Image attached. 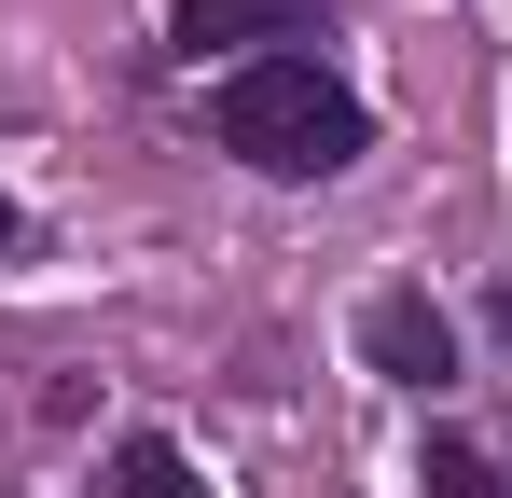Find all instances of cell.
I'll use <instances>...</instances> for the list:
<instances>
[{"mask_svg":"<svg viewBox=\"0 0 512 498\" xmlns=\"http://www.w3.org/2000/svg\"><path fill=\"white\" fill-rule=\"evenodd\" d=\"M319 14H333V0H180L167 28L194 42V56H236V42H305Z\"/></svg>","mask_w":512,"mask_h":498,"instance_id":"obj_3","label":"cell"},{"mask_svg":"<svg viewBox=\"0 0 512 498\" xmlns=\"http://www.w3.org/2000/svg\"><path fill=\"white\" fill-rule=\"evenodd\" d=\"M0 249H14V194H0Z\"/></svg>","mask_w":512,"mask_h":498,"instance_id":"obj_5","label":"cell"},{"mask_svg":"<svg viewBox=\"0 0 512 498\" xmlns=\"http://www.w3.org/2000/svg\"><path fill=\"white\" fill-rule=\"evenodd\" d=\"M111 471H125V498H208V485H194V457H180L167 429H125V457H111Z\"/></svg>","mask_w":512,"mask_h":498,"instance_id":"obj_4","label":"cell"},{"mask_svg":"<svg viewBox=\"0 0 512 498\" xmlns=\"http://www.w3.org/2000/svg\"><path fill=\"white\" fill-rule=\"evenodd\" d=\"M208 125H222V153L263 166V180H333V166H360V97H346L319 56H236L222 70V97H208Z\"/></svg>","mask_w":512,"mask_h":498,"instance_id":"obj_1","label":"cell"},{"mask_svg":"<svg viewBox=\"0 0 512 498\" xmlns=\"http://www.w3.org/2000/svg\"><path fill=\"white\" fill-rule=\"evenodd\" d=\"M360 360H374L388 388H443V374H457V332H443L429 291H374V305H360Z\"/></svg>","mask_w":512,"mask_h":498,"instance_id":"obj_2","label":"cell"}]
</instances>
